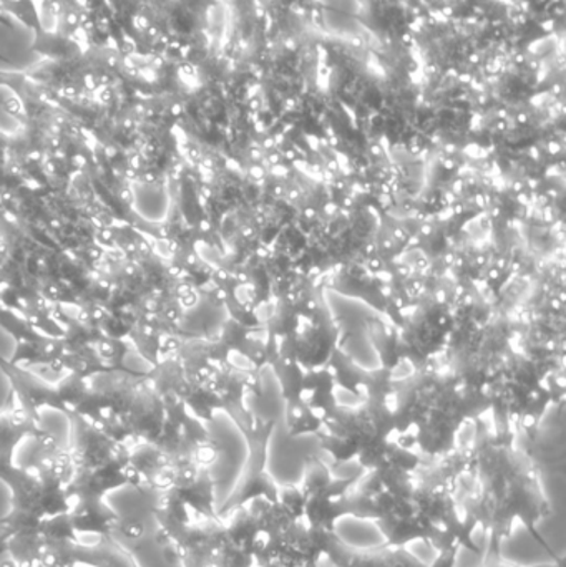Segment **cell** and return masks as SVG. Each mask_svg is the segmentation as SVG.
Here are the masks:
<instances>
[{
    "mask_svg": "<svg viewBox=\"0 0 566 567\" xmlns=\"http://www.w3.org/2000/svg\"><path fill=\"white\" fill-rule=\"evenodd\" d=\"M0 370L9 379L10 392L40 423H43L42 412L45 409L56 410L66 419L80 415L92 393L90 380H82L70 373L59 379L39 377L32 370L16 365L2 355H0Z\"/></svg>",
    "mask_w": 566,
    "mask_h": 567,
    "instance_id": "obj_1",
    "label": "cell"
},
{
    "mask_svg": "<svg viewBox=\"0 0 566 567\" xmlns=\"http://www.w3.org/2000/svg\"><path fill=\"white\" fill-rule=\"evenodd\" d=\"M206 436L213 450L209 458L213 506L216 512H223L245 483L249 465V443L236 422L231 423L228 433L206 430Z\"/></svg>",
    "mask_w": 566,
    "mask_h": 567,
    "instance_id": "obj_2",
    "label": "cell"
},
{
    "mask_svg": "<svg viewBox=\"0 0 566 567\" xmlns=\"http://www.w3.org/2000/svg\"><path fill=\"white\" fill-rule=\"evenodd\" d=\"M0 329L9 333L16 342V353L10 357V362L23 369L43 367L53 373V379L62 377L59 369L63 353V336H50L25 317L6 307H0Z\"/></svg>",
    "mask_w": 566,
    "mask_h": 567,
    "instance_id": "obj_3",
    "label": "cell"
},
{
    "mask_svg": "<svg viewBox=\"0 0 566 567\" xmlns=\"http://www.w3.org/2000/svg\"><path fill=\"white\" fill-rule=\"evenodd\" d=\"M102 505L115 518V535L122 538H150L158 533L159 522L152 489L123 483L103 493Z\"/></svg>",
    "mask_w": 566,
    "mask_h": 567,
    "instance_id": "obj_4",
    "label": "cell"
},
{
    "mask_svg": "<svg viewBox=\"0 0 566 567\" xmlns=\"http://www.w3.org/2000/svg\"><path fill=\"white\" fill-rule=\"evenodd\" d=\"M316 453L318 442L311 435H286L276 430L268 443L266 473L279 488L298 486Z\"/></svg>",
    "mask_w": 566,
    "mask_h": 567,
    "instance_id": "obj_5",
    "label": "cell"
},
{
    "mask_svg": "<svg viewBox=\"0 0 566 567\" xmlns=\"http://www.w3.org/2000/svg\"><path fill=\"white\" fill-rule=\"evenodd\" d=\"M501 555L505 563L518 567L555 566L558 559H564L547 539L525 525L511 529L507 538L502 542Z\"/></svg>",
    "mask_w": 566,
    "mask_h": 567,
    "instance_id": "obj_6",
    "label": "cell"
},
{
    "mask_svg": "<svg viewBox=\"0 0 566 567\" xmlns=\"http://www.w3.org/2000/svg\"><path fill=\"white\" fill-rule=\"evenodd\" d=\"M332 532L342 545L359 549V551L381 548L388 543V535H385L382 526L375 519L368 518V516H339L335 526H332Z\"/></svg>",
    "mask_w": 566,
    "mask_h": 567,
    "instance_id": "obj_7",
    "label": "cell"
},
{
    "mask_svg": "<svg viewBox=\"0 0 566 567\" xmlns=\"http://www.w3.org/2000/svg\"><path fill=\"white\" fill-rule=\"evenodd\" d=\"M116 546L128 556L133 567H185L165 546L156 542L155 536L142 539H126L113 536Z\"/></svg>",
    "mask_w": 566,
    "mask_h": 567,
    "instance_id": "obj_8",
    "label": "cell"
},
{
    "mask_svg": "<svg viewBox=\"0 0 566 567\" xmlns=\"http://www.w3.org/2000/svg\"><path fill=\"white\" fill-rule=\"evenodd\" d=\"M16 493L12 485L0 475V542H2L3 532H6V522L16 509ZM0 567H7L6 555L0 551Z\"/></svg>",
    "mask_w": 566,
    "mask_h": 567,
    "instance_id": "obj_9",
    "label": "cell"
},
{
    "mask_svg": "<svg viewBox=\"0 0 566 567\" xmlns=\"http://www.w3.org/2000/svg\"><path fill=\"white\" fill-rule=\"evenodd\" d=\"M369 271H381L382 268V261L379 258H372L371 261H369Z\"/></svg>",
    "mask_w": 566,
    "mask_h": 567,
    "instance_id": "obj_10",
    "label": "cell"
},
{
    "mask_svg": "<svg viewBox=\"0 0 566 567\" xmlns=\"http://www.w3.org/2000/svg\"><path fill=\"white\" fill-rule=\"evenodd\" d=\"M421 235L422 236H431L432 235V226L431 225H422L421 226Z\"/></svg>",
    "mask_w": 566,
    "mask_h": 567,
    "instance_id": "obj_11",
    "label": "cell"
},
{
    "mask_svg": "<svg viewBox=\"0 0 566 567\" xmlns=\"http://www.w3.org/2000/svg\"><path fill=\"white\" fill-rule=\"evenodd\" d=\"M395 238L401 239V241H404V239H408V236L404 235V229L398 228L394 231Z\"/></svg>",
    "mask_w": 566,
    "mask_h": 567,
    "instance_id": "obj_12",
    "label": "cell"
},
{
    "mask_svg": "<svg viewBox=\"0 0 566 567\" xmlns=\"http://www.w3.org/2000/svg\"><path fill=\"white\" fill-rule=\"evenodd\" d=\"M309 276H321V268H319V266H312V268L309 269Z\"/></svg>",
    "mask_w": 566,
    "mask_h": 567,
    "instance_id": "obj_13",
    "label": "cell"
},
{
    "mask_svg": "<svg viewBox=\"0 0 566 567\" xmlns=\"http://www.w3.org/2000/svg\"><path fill=\"white\" fill-rule=\"evenodd\" d=\"M481 392L484 393V395H488V393L492 392L491 383H484V385L481 386Z\"/></svg>",
    "mask_w": 566,
    "mask_h": 567,
    "instance_id": "obj_14",
    "label": "cell"
},
{
    "mask_svg": "<svg viewBox=\"0 0 566 567\" xmlns=\"http://www.w3.org/2000/svg\"><path fill=\"white\" fill-rule=\"evenodd\" d=\"M488 278H491V279L501 278V271H498V269H491V272H488Z\"/></svg>",
    "mask_w": 566,
    "mask_h": 567,
    "instance_id": "obj_15",
    "label": "cell"
},
{
    "mask_svg": "<svg viewBox=\"0 0 566 567\" xmlns=\"http://www.w3.org/2000/svg\"><path fill=\"white\" fill-rule=\"evenodd\" d=\"M305 216H306V218H309V219L315 218V216H316L315 209H312V208L306 209Z\"/></svg>",
    "mask_w": 566,
    "mask_h": 567,
    "instance_id": "obj_16",
    "label": "cell"
},
{
    "mask_svg": "<svg viewBox=\"0 0 566 567\" xmlns=\"http://www.w3.org/2000/svg\"><path fill=\"white\" fill-rule=\"evenodd\" d=\"M462 188H464V183H462V182L455 183V185H454V193H461Z\"/></svg>",
    "mask_w": 566,
    "mask_h": 567,
    "instance_id": "obj_17",
    "label": "cell"
},
{
    "mask_svg": "<svg viewBox=\"0 0 566 567\" xmlns=\"http://www.w3.org/2000/svg\"><path fill=\"white\" fill-rule=\"evenodd\" d=\"M518 202H521L522 205H524V206H527L528 203H531V202H528V196H525V195L518 196Z\"/></svg>",
    "mask_w": 566,
    "mask_h": 567,
    "instance_id": "obj_18",
    "label": "cell"
},
{
    "mask_svg": "<svg viewBox=\"0 0 566 567\" xmlns=\"http://www.w3.org/2000/svg\"><path fill=\"white\" fill-rule=\"evenodd\" d=\"M438 300H439V302H445V300H447V297H445L444 290H441V292H438Z\"/></svg>",
    "mask_w": 566,
    "mask_h": 567,
    "instance_id": "obj_19",
    "label": "cell"
},
{
    "mask_svg": "<svg viewBox=\"0 0 566 567\" xmlns=\"http://www.w3.org/2000/svg\"><path fill=\"white\" fill-rule=\"evenodd\" d=\"M444 166H445V168H447V169H452V168H454L455 163H454V162H452V159H445V162H444Z\"/></svg>",
    "mask_w": 566,
    "mask_h": 567,
    "instance_id": "obj_20",
    "label": "cell"
},
{
    "mask_svg": "<svg viewBox=\"0 0 566 567\" xmlns=\"http://www.w3.org/2000/svg\"><path fill=\"white\" fill-rule=\"evenodd\" d=\"M522 189H524V185H522V183H515L514 192L522 193Z\"/></svg>",
    "mask_w": 566,
    "mask_h": 567,
    "instance_id": "obj_21",
    "label": "cell"
},
{
    "mask_svg": "<svg viewBox=\"0 0 566 567\" xmlns=\"http://www.w3.org/2000/svg\"><path fill=\"white\" fill-rule=\"evenodd\" d=\"M552 307H555V309H560V307H562L560 300H557V299L552 300Z\"/></svg>",
    "mask_w": 566,
    "mask_h": 567,
    "instance_id": "obj_22",
    "label": "cell"
},
{
    "mask_svg": "<svg viewBox=\"0 0 566 567\" xmlns=\"http://www.w3.org/2000/svg\"><path fill=\"white\" fill-rule=\"evenodd\" d=\"M258 256H261V258H266V256H268V251H266L265 248H259Z\"/></svg>",
    "mask_w": 566,
    "mask_h": 567,
    "instance_id": "obj_23",
    "label": "cell"
},
{
    "mask_svg": "<svg viewBox=\"0 0 566 567\" xmlns=\"http://www.w3.org/2000/svg\"><path fill=\"white\" fill-rule=\"evenodd\" d=\"M344 186H346V185H344V182H339V179H338V182H336V188H338V189H344Z\"/></svg>",
    "mask_w": 566,
    "mask_h": 567,
    "instance_id": "obj_24",
    "label": "cell"
},
{
    "mask_svg": "<svg viewBox=\"0 0 566 567\" xmlns=\"http://www.w3.org/2000/svg\"><path fill=\"white\" fill-rule=\"evenodd\" d=\"M384 248L392 249V248H394V245H392V241H384Z\"/></svg>",
    "mask_w": 566,
    "mask_h": 567,
    "instance_id": "obj_25",
    "label": "cell"
},
{
    "mask_svg": "<svg viewBox=\"0 0 566 567\" xmlns=\"http://www.w3.org/2000/svg\"><path fill=\"white\" fill-rule=\"evenodd\" d=\"M344 206H348V208H351V206H352V199L346 198V199H344Z\"/></svg>",
    "mask_w": 566,
    "mask_h": 567,
    "instance_id": "obj_26",
    "label": "cell"
},
{
    "mask_svg": "<svg viewBox=\"0 0 566 567\" xmlns=\"http://www.w3.org/2000/svg\"><path fill=\"white\" fill-rule=\"evenodd\" d=\"M308 307H309V309H316V302H315V300H309V302H308Z\"/></svg>",
    "mask_w": 566,
    "mask_h": 567,
    "instance_id": "obj_27",
    "label": "cell"
},
{
    "mask_svg": "<svg viewBox=\"0 0 566 567\" xmlns=\"http://www.w3.org/2000/svg\"><path fill=\"white\" fill-rule=\"evenodd\" d=\"M492 215H494V216L501 215V208H494V212H492Z\"/></svg>",
    "mask_w": 566,
    "mask_h": 567,
    "instance_id": "obj_28",
    "label": "cell"
},
{
    "mask_svg": "<svg viewBox=\"0 0 566 567\" xmlns=\"http://www.w3.org/2000/svg\"><path fill=\"white\" fill-rule=\"evenodd\" d=\"M550 150H552V153H558V146L557 145H552Z\"/></svg>",
    "mask_w": 566,
    "mask_h": 567,
    "instance_id": "obj_29",
    "label": "cell"
},
{
    "mask_svg": "<svg viewBox=\"0 0 566 567\" xmlns=\"http://www.w3.org/2000/svg\"><path fill=\"white\" fill-rule=\"evenodd\" d=\"M0 307H2V303H0Z\"/></svg>",
    "mask_w": 566,
    "mask_h": 567,
    "instance_id": "obj_30",
    "label": "cell"
}]
</instances>
